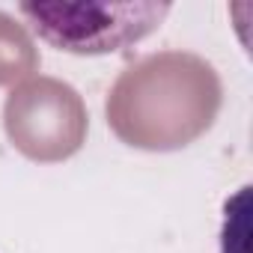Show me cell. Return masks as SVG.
Listing matches in <instances>:
<instances>
[{
    "label": "cell",
    "mask_w": 253,
    "mask_h": 253,
    "mask_svg": "<svg viewBox=\"0 0 253 253\" xmlns=\"http://www.w3.org/2000/svg\"><path fill=\"white\" fill-rule=\"evenodd\" d=\"M170 3H21L18 12L57 51L98 57L137 45L161 27Z\"/></svg>",
    "instance_id": "obj_1"
}]
</instances>
